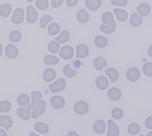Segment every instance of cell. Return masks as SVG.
<instances>
[{
    "label": "cell",
    "mask_w": 152,
    "mask_h": 136,
    "mask_svg": "<svg viewBox=\"0 0 152 136\" xmlns=\"http://www.w3.org/2000/svg\"><path fill=\"white\" fill-rule=\"evenodd\" d=\"M66 86V81L63 78H59L53 83L49 85V89L52 93H56L63 91L65 89Z\"/></svg>",
    "instance_id": "obj_1"
},
{
    "label": "cell",
    "mask_w": 152,
    "mask_h": 136,
    "mask_svg": "<svg viewBox=\"0 0 152 136\" xmlns=\"http://www.w3.org/2000/svg\"><path fill=\"white\" fill-rule=\"evenodd\" d=\"M38 13L31 5L28 6L26 8V21L30 24H34L37 22Z\"/></svg>",
    "instance_id": "obj_2"
},
{
    "label": "cell",
    "mask_w": 152,
    "mask_h": 136,
    "mask_svg": "<svg viewBox=\"0 0 152 136\" xmlns=\"http://www.w3.org/2000/svg\"><path fill=\"white\" fill-rule=\"evenodd\" d=\"M74 55V50L71 46L66 45L63 46L59 53V56L65 60H72Z\"/></svg>",
    "instance_id": "obj_3"
},
{
    "label": "cell",
    "mask_w": 152,
    "mask_h": 136,
    "mask_svg": "<svg viewBox=\"0 0 152 136\" xmlns=\"http://www.w3.org/2000/svg\"><path fill=\"white\" fill-rule=\"evenodd\" d=\"M89 110V105L83 100H80L74 105V111L78 115L86 114Z\"/></svg>",
    "instance_id": "obj_4"
},
{
    "label": "cell",
    "mask_w": 152,
    "mask_h": 136,
    "mask_svg": "<svg viewBox=\"0 0 152 136\" xmlns=\"http://www.w3.org/2000/svg\"><path fill=\"white\" fill-rule=\"evenodd\" d=\"M46 103L45 100H42L36 106L31 113V117L34 119H36L41 116H42L45 111Z\"/></svg>",
    "instance_id": "obj_5"
},
{
    "label": "cell",
    "mask_w": 152,
    "mask_h": 136,
    "mask_svg": "<svg viewBox=\"0 0 152 136\" xmlns=\"http://www.w3.org/2000/svg\"><path fill=\"white\" fill-rule=\"evenodd\" d=\"M50 104L56 109H61L65 105V100L60 96H54L50 99Z\"/></svg>",
    "instance_id": "obj_6"
},
{
    "label": "cell",
    "mask_w": 152,
    "mask_h": 136,
    "mask_svg": "<svg viewBox=\"0 0 152 136\" xmlns=\"http://www.w3.org/2000/svg\"><path fill=\"white\" fill-rule=\"evenodd\" d=\"M23 20H24V10L21 8L16 9L11 17V21L13 24L20 25L23 22Z\"/></svg>",
    "instance_id": "obj_7"
},
{
    "label": "cell",
    "mask_w": 152,
    "mask_h": 136,
    "mask_svg": "<svg viewBox=\"0 0 152 136\" xmlns=\"http://www.w3.org/2000/svg\"><path fill=\"white\" fill-rule=\"evenodd\" d=\"M31 105L30 104L25 108H20L17 110V114L23 120L28 121L31 117Z\"/></svg>",
    "instance_id": "obj_8"
},
{
    "label": "cell",
    "mask_w": 152,
    "mask_h": 136,
    "mask_svg": "<svg viewBox=\"0 0 152 136\" xmlns=\"http://www.w3.org/2000/svg\"><path fill=\"white\" fill-rule=\"evenodd\" d=\"M140 75L141 74H140V71L139 69L135 67L130 68L127 71L126 74L127 79L128 81H130V82L137 81L140 78Z\"/></svg>",
    "instance_id": "obj_9"
},
{
    "label": "cell",
    "mask_w": 152,
    "mask_h": 136,
    "mask_svg": "<svg viewBox=\"0 0 152 136\" xmlns=\"http://www.w3.org/2000/svg\"><path fill=\"white\" fill-rule=\"evenodd\" d=\"M77 49V55L76 57L77 58H81L85 59L88 57L89 55V48L85 44H79L76 48Z\"/></svg>",
    "instance_id": "obj_10"
},
{
    "label": "cell",
    "mask_w": 152,
    "mask_h": 136,
    "mask_svg": "<svg viewBox=\"0 0 152 136\" xmlns=\"http://www.w3.org/2000/svg\"><path fill=\"white\" fill-rule=\"evenodd\" d=\"M107 95L108 98L113 101H117L121 97V91L119 88L112 87L108 91Z\"/></svg>",
    "instance_id": "obj_11"
},
{
    "label": "cell",
    "mask_w": 152,
    "mask_h": 136,
    "mask_svg": "<svg viewBox=\"0 0 152 136\" xmlns=\"http://www.w3.org/2000/svg\"><path fill=\"white\" fill-rule=\"evenodd\" d=\"M95 84L99 89L104 91L106 90L109 86V81L107 78V77L104 76H100L96 78Z\"/></svg>",
    "instance_id": "obj_12"
},
{
    "label": "cell",
    "mask_w": 152,
    "mask_h": 136,
    "mask_svg": "<svg viewBox=\"0 0 152 136\" xmlns=\"http://www.w3.org/2000/svg\"><path fill=\"white\" fill-rule=\"evenodd\" d=\"M18 50L13 44H8L5 48V55L9 59H15L18 56Z\"/></svg>",
    "instance_id": "obj_13"
},
{
    "label": "cell",
    "mask_w": 152,
    "mask_h": 136,
    "mask_svg": "<svg viewBox=\"0 0 152 136\" xmlns=\"http://www.w3.org/2000/svg\"><path fill=\"white\" fill-rule=\"evenodd\" d=\"M120 134V129L118 126L112 121H108V136H118Z\"/></svg>",
    "instance_id": "obj_14"
},
{
    "label": "cell",
    "mask_w": 152,
    "mask_h": 136,
    "mask_svg": "<svg viewBox=\"0 0 152 136\" xmlns=\"http://www.w3.org/2000/svg\"><path fill=\"white\" fill-rule=\"evenodd\" d=\"M102 0H86V7L91 11H96L101 7Z\"/></svg>",
    "instance_id": "obj_15"
},
{
    "label": "cell",
    "mask_w": 152,
    "mask_h": 136,
    "mask_svg": "<svg viewBox=\"0 0 152 136\" xmlns=\"http://www.w3.org/2000/svg\"><path fill=\"white\" fill-rule=\"evenodd\" d=\"M43 79L46 82H50L53 81L56 77V73L54 69L51 68H46L43 74Z\"/></svg>",
    "instance_id": "obj_16"
},
{
    "label": "cell",
    "mask_w": 152,
    "mask_h": 136,
    "mask_svg": "<svg viewBox=\"0 0 152 136\" xmlns=\"http://www.w3.org/2000/svg\"><path fill=\"white\" fill-rule=\"evenodd\" d=\"M93 130L98 134H103L106 131V123L103 120H98L93 124Z\"/></svg>",
    "instance_id": "obj_17"
},
{
    "label": "cell",
    "mask_w": 152,
    "mask_h": 136,
    "mask_svg": "<svg viewBox=\"0 0 152 136\" xmlns=\"http://www.w3.org/2000/svg\"><path fill=\"white\" fill-rule=\"evenodd\" d=\"M13 119L8 116H0V126L4 127L7 130L13 126Z\"/></svg>",
    "instance_id": "obj_18"
},
{
    "label": "cell",
    "mask_w": 152,
    "mask_h": 136,
    "mask_svg": "<svg viewBox=\"0 0 152 136\" xmlns=\"http://www.w3.org/2000/svg\"><path fill=\"white\" fill-rule=\"evenodd\" d=\"M107 66V62L106 60L103 57H98L93 61V66L95 67L96 70L100 71H102L103 69Z\"/></svg>",
    "instance_id": "obj_19"
},
{
    "label": "cell",
    "mask_w": 152,
    "mask_h": 136,
    "mask_svg": "<svg viewBox=\"0 0 152 136\" xmlns=\"http://www.w3.org/2000/svg\"><path fill=\"white\" fill-rule=\"evenodd\" d=\"M31 109H34L36 106L42 100L43 95L41 92L38 91H34L31 93Z\"/></svg>",
    "instance_id": "obj_20"
},
{
    "label": "cell",
    "mask_w": 152,
    "mask_h": 136,
    "mask_svg": "<svg viewBox=\"0 0 152 136\" xmlns=\"http://www.w3.org/2000/svg\"><path fill=\"white\" fill-rule=\"evenodd\" d=\"M105 74L109 77L111 82L114 83L119 78V73L117 70L113 68H109L105 70Z\"/></svg>",
    "instance_id": "obj_21"
},
{
    "label": "cell",
    "mask_w": 152,
    "mask_h": 136,
    "mask_svg": "<svg viewBox=\"0 0 152 136\" xmlns=\"http://www.w3.org/2000/svg\"><path fill=\"white\" fill-rule=\"evenodd\" d=\"M115 13L116 19L120 22H125L128 20V15L126 11L124 9H121L119 8H115L113 10Z\"/></svg>",
    "instance_id": "obj_22"
},
{
    "label": "cell",
    "mask_w": 152,
    "mask_h": 136,
    "mask_svg": "<svg viewBox=\"0 0 152 136\" xmlns=\"http://www.w3.org/2000/svg\"><path fill=\"white\" fill-rule=\"evenodd\" d=\"M77 17L79 22L85 24L90 20V14L85 9H81L78 11Z\"/></svg>",
    "instance_id": "obj_23"
},
{
    "label": "cell",
    "mask_w": 152,
    "mask_h": 136,
    "mask_svg": "<svg viewBox=\"0 0 152 136\" xmlns=\"http://www.w3.org/2000/svg\"><path fill=\"white\" fill-rule=\"evenodd\" d=\"M142 17L140 16L138 13H133L131 15V18L130 20V25L133 28L139 27L142 24Z\"/></svg>",
    "instance_id": "obj_24"
},
{
    "label": "cell",
    "mask_w": 152,
    "mask_h": 136,
    "mask_svg": "<svg viewBox=\"0 0 152 136\" xmlns=\"http://www.w3.org/2000/svg\"><path fill=\"white\" fill-rule=\"evenodd\" d=\"M34 129L40 134H46L49 132V126L45 123L39 122L34 124Z\"/></svg>",
    "instance_id": "obj_25"
},
{
    "label": "cell",
    "mask_w": 152,
    "mask_h": 136,
    "mask_svg": "<svg viewBox=\"0 0 152 136\" xmlns=\"http://www.w3.org/2000/svg\"><path fill=\"white\" fill-rule=\"evenodd\" d=\"M137 11L141 17L148 16L151 12V7L147 3H142L137 7Z\"/></svg>",
    "instance_id": "obj_26"
},
{
    "label": "cell",
    "mask_w": 152,
    "mask_h": 136,
    "mask_svg": "<svg viewBox=\"0 0 152 136\" xmlns=\"http://www.w3.org/2000/svg\"><path fill=\"white\" fill-rule=\"evenodd\" d=\"M12 11V7L9 4H3L0 6V15L3 17H8Z\"/></svg>",
    "instance_id": "obj_27"
},
{
    "label": "cell",
    "mask_w": 152,
    "mask_h": 136,
    "mask_svg": "<svg viewBox=\"0 0 152 136\" xmlns=\"http://www.w3.org/2000/svg\"><path fill=\"white\" fill-rule=\"evenodd\" d=\"M116 22L114 21L112 24H111L110 25H102L100 26V30L104 34H110L115 32L116 30Z\"/></svg>",
    "instance_id": "obj_28"
},
{
    "label": "cell",
    "mask_w": 152,
    "mask_h": 136,
    "mask_svg": "<svg viewBox=\"0 0 152 136\" xmlns=\"http://www.w3.org/2000/svg\"><path fill=\"white\" fill-rule=\"evenodd\" d=\"M108 39L102 35H98L95 38V44L98 48H103L106 47L108 44Z\"/></svg>",
    "instance_id": "obj_29"
},
{
    "label": "cell",
    "mask_w": 152,
    "mask_h": 136,
    "mask_svg": "<svg viewBox=\"0 0 152 136\" xmlns=\"http://www.w3.org/2000/svg\"><path fill=\"white\" fill-rule=\"evenodd\" d=\"M30 102V97L26 94H21L17 98V103L20 106L28 105Z\"/></svg>",
    "instance_id": "obj_30"
},
{
    "label": "cell",
    "mask_w": 152,
    "mask_h": 136,
    "mask_svg": "<svg viewBox=\"0 0 152 136\" xmlns=\"http://www.w3.org/2000/svg\"><path fill=\"white\" fill-rule=\"evenodd\" d=\"M61 27L56 23H52L48 27V32L51 36H55L60 31Z\"/></svg>",
    "instance_id": "obj_31"
},
{
    "label": "cell",
    "mask_w": 152,
    "mask_h": 136,
    "mask_svg": "<svg viewBox=\"0 0 152 136\" xmlns=\"http://www.w3.org/2000/svg\"><path fill=\"white\" fill-rule=\"evenodd\" d=\"M69 39V33L66 31H62L61 33L60 36H58V37H56L55 38V41H57L58 43H59L60 44H64L68 42Z\"/></svg>",
    "instance_id": "obj_32"
},
{
    "label": "cell",
    "mask_w": 152,
    "mask_h": 136,
    "mask_svg": "<svg viewBox=\"0 0 152 136\" xmlns=\"http://www.w3.org/2000/svg\"><path fill=\"white\" fill-rule=\"evenodd\" d=\"M102 21L105 25H110L112 24L115 21L113 14L109 11L104 13L102 16Z\"/></svg>",
    "instance_id": "obj_33"
},
{
    "label": "cell",
    "mask_w": 152,
    "mask_h": 136,
    "mask_svg": "<svg viewBox=\"0 0 152 136\" xmlns=\"http://www.w3.org/2000/svg\"><path fill=\"white\" fill-rule=\"evenodd\" d=\"M59 58H58L55 56H51V55H46L44 58V62L46 65H50V66H54L60 63Z\"/></svg>",
    "instance_id": "obj_34"
},
{
    "label": "cell",
    "mask_w": 152,
    "mask_h": 136,
    "mask_svg": "<svg viewBox=\"0 0 152 136\" xmlns=\"http://www.w3.org/2000/svg\"><path fill=\"white\" fill-rule=\"evenodd\" d=\"M128 132L132 135H135L138 134L140 132L141 128L138 124L136 122H132L131 123L128 127Z\"/></svg>",
    "instance_id": "obj_35"
},
{
    "label": "cell",
    "mask_w": 152,
    "mask_h": 136,
    "mask_svg": "<svg viewBox=\"0 0 152 136\" xmlns=\"http://www.w3.org/2000/svg\"><path fill=\"white\" fill-rule=\"evenodd\" d=\"M63 72L67 78H73V77L76 76V74H77V71L72 69L69 64H66V66H64L63 69Z\"/></svg>",
    "instance_id": "obj_36"
},
{
    "label": "cell",
    "mask_w": 152,
    "mask_h": 136,
    "mask_svg": "<svg viewBox=\"0 0 152 136\" xmlns=\"http://www.w3.org/2000/svg\"><path fill=\"white\" fill-rule=\"evenodd\" d=\"M48 49L50 52L56 54V53L59 52L60 51V44L56 41H51L48 44Z\"/></svg>",
    "instance_id": "obj_37"
},
{
    "label": "cell",
    "mask_w": 152,
    "mask_h": 136,
    "mask_svg": "<svg viewBox=\"0 0 152 136\" xmlns=\"http://www.w3.org/2000/svg\"><path fill=\"white\" fill-rule=\"evenodd\" d=\"M21 34L18 31H13L9 35L10 40L13 43L20 42L21 39Z\"/></svg>",
    "instance_id": "obj_38"
},
{
    "label": "cell",
    "mask_w": 152,
    "mask_h": 136,
    "mask_svg": "<svg viewBox=\"0 0 152 136\" xmlns=\"http://www.w3.org/2000/svg\"><path fill=\"white\" fill-rule=\"evenodd\" d=\"M53 21V18H52L51 16L48 15H45L41 18L39 25L42 28H45L48 23Z\"/></svg>",
    "instance_id": "obj_39"
},
{
    "label": "cell",
    "mask_w": 152,
    "mask_h": 136,
    "mask_svg": "<svg viewBox=\"0 0 152 136\" xmlns=\"http://www.w3.org/2000/svg\"><path fill=\"white\" fill-rule=\"evenodd\" d=\"M111 114H112V116L113 119L120 120L124 117V112H123L121 109L119 108H115L112 111Z\"/></svg>",
    "instance_id": "obj_40"
},
{
    "label": "cell",
    "mask_w": 152,
    "mask_h": 136,
    "mask_svg": "<svg viewBox=\"0 0 152 136\" xmlns=\"http://www.w3.org/2000/svg\"><path fill=\"white\" fill-rule=\"evenodd\" d=\"M35 4L37 8L40 10H46L49 7V2L48 0H37Z\"/></svg>",
    "instance_id": "obj_41"
},
{
    "label": "cell",
    "mask_w": 152,
    "mask_h": 136,
    "mask_svg": "<svg viewBox=\"0 0 152 136\" xmlns=\"http://www.w3.org/2000/svg\"><path fill=\"white\" fill-rule=\"evenodd\" d=\"M11 109V104L7 100H2L0 103V112H8Z\"/></svg>",
    "instance_id": "obj_42"
},
{
    "label": "cell",
    "mask_w": 152,
    "mask_h": 136,
    "mask_svg": "<svg viewBox=\"0 0 152 136\" xmlns=\"http://www.w3.org/2000/svg\"><path fill=\"white\" fill-rule=\"evenodd\" d=\"M143 72L145 75L148 77L152 76V63H145L142 67Z\"/></svg>",
    "instance_id": "obj_43"
},
{
    "label": "cell",
    "mask_w": 152,
    "mask_h": 136,
    "mask_svg": "<svg viewBox=\"0 0 152 136\" xmlns=\"http://www.w3.org/2000/svg\"><path fill=\"white\" fill-rule=\"evenodd\" d=\"M113 6H118V7H124L127 4V0H112L111 1Z\"/></svg>",
    "instance_id": "obj_44"
},
{
    "label": "cell",
    "mask_w": 152,
    "mask_h": 136,
    "mask_svg": "<svg viewBox=\"0 0 152 136\" xmlns=\"http://www.w3.org/2000/svg\"><path fill=\"white\" fill-rule=\"evenodd\" d=\"M51 1L52 7L55 8H56L61 7L63 3V0H51Z\"/></svg>",
    "instance_id": "obj_45"
},
{
    "label": "cell",
    "mask_w": 152,
    "mask_h": 136,
    "mask_svg": "<svg viewBox=\"0 0 152 136\" xmlns=\"http://www.w3.org/2000/svg\"><path fill=\"white\" fill-rule=\"evenodd\" d=\"M145 126L148 129H152V116L147 118L145 122Z\"/></svg>",
    "instance_id": "obj_46"
},
{
    "label": "cell",
    "mask_w": 152,
    "mask_h": 136,
    "mask_svg": "<svg viewBox=\"0 0 152 136\" xmlns=\"http://www.w3.org/2000/svg\"><path fill=\"white\" fill-rule=\"evenodd\" d=\"M78 3V0H66V3L69 7H74Z\"/></svg>",
    "instance_id": "obj_47"
},
{
    "label": "cell",
    "mask_w": 152,
    "mask_h": 136,
    "mask_svg": "<svg viewBox=\"0 0 152 136\" xmlns=\"http://www.w3.org/2000/svg\"><path fill=\"white\" fill-rule=\"evenodd\" d=\"M68 136H78V135L75 131H69L68 132Z\"/></svg>",
    "instance_id": "obj_48"
},
{
    "label": "cell",
    "mask_w": 152,
    "mask_h": 136,
    "mask_svg": "<svg viewBox=\"0 0 152 136\" xmlns=\"http://www.w3.org/2000/svg\"><path fill=\"white\" fill-rule=\"evenodd\" d=\"M148 54L149 56L152 57V44L149 47V48L148 49Z\"/></svg>",
    "instance_id": "obj_49"
},
{
    "label": "cell",
    "mask_w": 152,
    "mask_h": 136,
    "mask_svg": "<svg viewBox=\"0 0 152 136\" xmlns=\"http://www.w3.org/2000/svg\"><path fill=\"white\" fill-rule=\"evenodd\" d=\"M0 136H8V135L4 130L0 129Z\"/></svg>",
    "instance_id": "obj_50"
},
{
    "label": "cell",
    "mask_w": 152,
    "mask_h": 136,
    "mask_svg": "<svg viewBox=\"0 0 152 136\" xmlns=\"http://www.w3.org/2000/svg\"><path fill=\"white\" fill-rule=\"evenodd\" d=\"M30 136H40V135L37 134L35 132H31L30 134Z\"/></svg>",
    "instance_id": "obj_51"
},
{
    "label": "cell",
    "mask_w": 152,
    "mask_h": 136,
    "mask_svg": "<svg viewBox=\"0 0 152 136\" xmlns=\"http://www.w3.org/2000/svg\"><path fill=\"white\" fill-rule=\"evenodd\" d=\"M147 136H152V132H150L147 134Z\"/></svg>",
    "instance_id": "obj_52"
},
{
    "label": "cell",
    "mask_w": 152,
    "mask_h": 136,
    "mask_svg": "<svg viewBox=\"0 0 152 136\" xmlns=\"http://www.w3.org/2000/svg\"><path fill=\"white\" fill-rule=\"evenodd\" d=\"M139 136H144L143 135H139Z\"/></svg>",
    "instance_id": "obj_53"
}]
</instances>
